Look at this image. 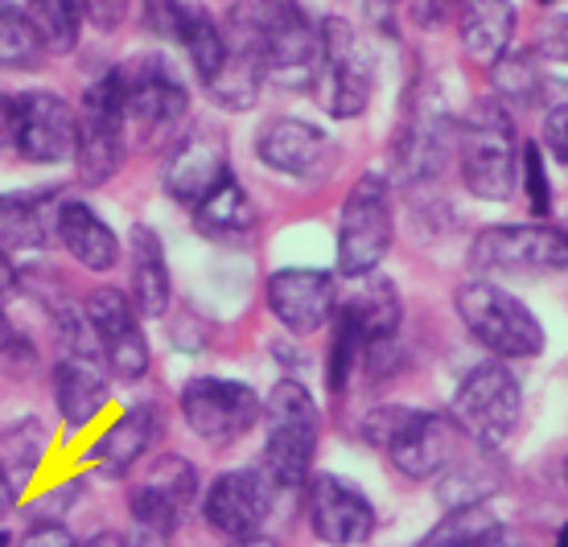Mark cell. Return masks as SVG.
<instances>
[{
	"label": "cell",
	"instance_id": "6da1fadb",
	"mask_svg": "<svg viewBox=\"0 0 568 547\" xmlns=\"http://www.w3.org/2000/svg\"><path fill=\"white\" fill-rule=\"evenodd\" d=\"M363 440L371 449L387 453L399 474L413 482L440 477L462 457V428L454 424V416L404 404L371 407L363 416Z\"/></svg>",
	"mask_w": 568,
	"mask_h": 547
},
{
	"label": "cell",
	"instance_id": "7a4b0ae2",
	"mask_svg": "<svg viewBox=\"0 0 568 547\" xmlns=\"http://www.w3.org/2000/svg\"><path fill=\"white\" fill-rule=\"evenodd\" d=\"M457 161L462 182L483 202H507L519 190V161L524 144L515 136L511 112L498 99H478L457 132Z\"/></svg>",
	"mask_w": 568,
	"mask_h": 547
},
{
	"label": "cell",
	"instance_id": "3957f363",
	"mask_svg": "<svg viewBox=\"0 0 568 547\" xmlns=\"http://www.w3.org/2000/svg\"><path fill=\"white\" fill-rule=\"evenodd\" d=\"M264 477L272 490H305L317 449V404L305 383L281 379L264 399Z\"/></svg>",
	"mask_w": 568,
	"mask_h": 547
},
{
	"label": "cell",
	"instance_id": "277c9868",
	"mask_svg": "<svg viewBox=\"0 0 568 547\" xmlns=\"http://www.w3.org/2000/svg\"><path fill=\"white\" fill-rule=\"evenodd\" d=\"M457 317L469 330L474 342H483L486 351L515 363V358H540L544 354V325L527 310L515 293H507L495 281H466L454 296Z\"/></svg>",
	"mask_w": 568,
	"mask_h": 547
},
{
	"label": "cell",
	"instance_id": "5b68a950",
	"mask_svg": "<svg viewBox=\"0 0 568 547\" xmlns=\"http://www.w3.org/2000/svg\"><path fill=\"white\" fill-rule=\"evenodd\" d=\"M449 416L462 428V436L474 440L478 449H498L524 416V387L503 358L469 366L466 379L457 383Z\"/></svg>",
	"mask_w": 568,
	"mask_h": 547
},
{
	"label": "cell",
	"instance_id": "8992f818",
	"mask_svg": "<svg viewBox=\"0 0 568 547\" xmlns=\"http://www.w3.org/2000/svg\"><path fill=\"white\" fill-rule=\"evenodd\" d=\"M322 58H317V99L334 120H355L371 108L375 95V54L363 42L351 21L342 17H326L322 26Z\"/></svg>",
	"mask_w": 568,
	"mask_h": 547
},
{
	"label": "cell",
	"instance_id": "52a82bcc",
	"mask_svg": "<svg viewBox=\"0 0 568 547\" xmlns=\"http://www.w3.org/2000/svg\"><path fill=\"white\" fill-rule=\"evenodd\" d=\"M396 235V214H392V185L379 173H363L351 194L342 202L338 219V276L363 281L375 276L384 264Z\"/></svg>",
	"mask_w": 568,
	"mask_h": 547
},
{
	"label": "cell",
	"instance_id": "ba28073f",
	"mask_svg": "<svg viewBox=\"0 0 568 547\" xmlns=\"http://www.w3.org/2000/svg\"><path fill=\"white\" fill-rule=\"evenodd\" d=\"M74 120H79V132H74V165H79V178L87 185H103L120 169L124 149H129L120 67L100 74L95 83L87 87Z\"/></svg>",
	"mask_w": 568,
	"mask_h": 547
},
{
	"label": "cell",
	"instance_id": "9c48e42d",
	"mask_svg": "<svg viewBox=\"0 0 568 547\" xmlns=\"http://www.w3.org/2000/svg\"><path fill=\"white\" fill-rule=\"evenodd\" d=\"M182 416L206 445H235L264 421V399L240 379L202 375L182 387Z\"/></svg>",
	"mask_w": 568,
	"mask_h": 547
},
{
	"label": "cell",
	"instance_id": "30bf717a",
	"mask_svg": "<svg viewBox=\"0 0 568 547\" xmlns=\"http://www.w3.org/2000/svg\"><path fill=\"white\" fill-rule=\"evenodd\" d=\"M108 379L112 375L103 366L100 342L91 334L87 317L79 313L67 322V351H62L54 371V404L62 412V421L71 428H83V424L95 421L108 404V387H112Z\"/></svg>",
	"mask_w": 568,
	"mask_h": 547
},
{
	"label": "cell",
	"instance_id": "8fae6325",
	"mask_svg": "<svg viewBox=\"0 0 568 547\" xmlns=\"http://www.w3.org/2000/svg\"><path fill=\"white\" fill-rule=\"evenodd\" d=\"M469 264L478 272H565L568 231L552 223L486 226L469 247Z\"/></svg>",
	"mask_w": 568,
	"mask_h": 547
},
{
	"label": "cell",
	"instance_id": "7c38bea8",
	"mask_svg": "<svg viewBox=\"0 0 568 547\" xmlns=\"http://www.w3.org/2000/svg\"><path fill=\"white\" fill-rule=\"evenodd\" d=\"M83 317L100 342L103 366L120 383H136L149 375V337L141 330V313L120 288H95L83 301Z\"/></svg>",
	"mask_w": 568,
	"mask_h": 547
},
{
	"label": "cell",
	"instance_id": "4fadbf2b",
	"mask_svg": "<svg viewBox=\"0 0 568 547\" xmlns=\"http://www.w3.org/2000/svg\"><path fill=\"white\" fill-rule=\"evenodd\" d=\"M120 83H124V124L136 141H156L190 108L182 79L161 58H141L120 67Z\"/></svg>",
	"mask_w": 568,
	"mask_h": 547
},
{
	"label": "cell",
	"instance_id": "5bb4252c",
	"mask_svg": "<svg viewBox=\"0 0 568 547\" xmlns=\"http://www.w3.org/2000/svg\"><path fill=\"white\" fill-rule=\"evenodd\" d=\"M305 515L326 547H358L375 535L371 498L338 474H317L305 482Z\"/></svg>",
	"mask_w": 568,
	"mask_h": 547
},
{
	"label": "cell",
	"instance_id": "9a60e30c",
	"mask_svg": "<svg viewBox=\"0 0 568 547\" xmlns=\"http://www.w3.org/2000/svg\"><path fill=\"white\" fill-rule=\"evenodd\" d=\"M272 498L276 490L264 477V469H227L211 482V490L202 498V515L214 535H223L227 544H240V539H256L264 531Z\"/></svg>",
	"mask_w": 568,
	"mask_h": 547
},
{
	"label": "cell",
	"instance_id": "2e32d148",
	"mask_svg": "<svg viewBox=\"0 0 568 547\" xmlns=\"http://www.w3.org/2000/svg\"><path fill=\"white\" fill-rule=\"evenodd\" d=\"M256 156L272 173L297 178V182H317L338 161V144L329 141L326 128L310 124L301 115H276L256 132Z\"/></svg>",
	"mask_w": 568,
	"mask_h": 547
},
{
	"label": "cell",
	"instance_id": "e0dca14e",
	"mask_svg": "<svg viewBox=\"0 0 568 547\" xmlns=\"http://www.w3.org/2000/svg\"><path fill=\"white\" fill-rule=\"evenodd\" d=\"M199 498V474L185 457H156L149 465V474L132 486L129 506H132V523L136 531L149 535H165L170 539L178 531V523L185 519V510Z\"/></svg>",
	"mask_w": 568,
	"mask_h": 547
},
{
	"label": "cell",
	"instance_id": "ac0fdd59",
	"mask_svg": "<svg viewBox=\"0 0 568 547\" xmlns=\"http://www.w3.org/2000/svg\"><path fill=\"white\" fill-rule=\"evenodd\" d=\"M268 310L288 334H317L338 313V281L322 267H281L268 276Z\"/></svg>",
	"mask_w": 568,
	"mask_h": 547
},
{
	"label": "cell",
	"instance_id": "d6986e66",
	"mask_svg": "<svg viewBox=\"0 0 568 547\" xmlns=\"http://www.w3.org/2000/svg\"><path fill=\"white\" fill-rule=\"evenodd\" d=\"M74 108L50 91H29L21 95V120H17V153L29 165H62L74 161Z\"/></svg>",
	"mask_w": 568,
	"mask_h": 547
},
{
	"label": "cell",
	"instance_id": "ffe728a7",
	"mask_svg": "<svg viewBox=\"0 0 568 547\" xmlns=\"http://www.w3.org/2000/svg\"><path fill=\"white\" fill-rule=\"evenodd\" d=\"M449 149H454V124H449L445 103L433 95L416 99V108L404 120V132H399V144H396L399 173L408 182H428V178L440 173Z\"/></svg>",
	"mask_w": 568,
	"mask_h": 547
},
{
	"label": "cell",
	"instance_id": "44dd1931",
	"mask_svg": "<svg viewBox=\"0 0 568 547\" xmlns=\"http://www.w3.org/2000/svg\"><path fill=\"white\" fill-rule=\"evenodd\" d=\"M227 178H231L227 144L219 141L214 132L185 136V141L173 149L170 165H165V190H170V197L185 202L190 211H194L206 194H214Z\"/></svg>",
	"mask_w": 568,
	"mask_h": 547
},
{
	"label": "cell",
	"instance_id": "7402d4cb",
	"mask_svg": "<svg viewBox=\"0 0 568 547\" xmlns=\"http://www.w3.org/2000/svg\"><path fill=\"white\" fill-rule=\"evenodd\" d=\"M153 9H161L156 29H165L173 42L190 54L194 74H199L202 83H211L214 71H219L223 58H227V33H223V26H219L202 4H194V0H161Z\"/></svg>",
	"mask_w": 568,
	"mask_h": 547
},
{
	"label": "cell",
	"instance_id": "603a6c76",
	"mask_svg": "<svg viewBox=\"0 0 568 547\" xmlns=\"http://www.w3.org/2000/svg\"><path fill=\"white\" fill-rule=\"evenodd\" d=\"M515 29H519V13L511 0H462V9H457L462 50L483 67H498L511 54Z\"/></svg>",
	"mask_w": 568,
	"mask_h": 547
},
{
	"label": "cell",
	"instance_id": "cb8c5ba5",
	"mask_svg": "<svg viewBox=\"0 0 568 547\" xmlns=\"http://www.w3.org/2000/svg\"><path fill=\"white\" fill-rule=\"evenodd\" d=\"M54 231L62 252L87 272H112L120 264V239L87 202H62L54 211Z\"/></svg>",
	"mask_w": 568,
	"mask_h": 547
},
{
	"label": "cell",
	"instance_id": "d4e9b609",
	"mask_svg": "<svg viewBox=\"0 0 568 547\" xmlns=\"http://www.w3.org/2000/svg\"><path fill=\"white\" fill-rule=\"evenodd\" d=\"M338 313L355 325L358 337L367 346H379V342H396L399 322H404V301H399L392 281H384V276H363L355 293L346 296V301H338Z\"/></svg>",
	"mask_w": 568,
	"mask_h": 547
},
{
	"label": "cell",
	"instance_id": "484cf974",
	"mask_svg": "<svg viewBox=\"0 0 568 547\" xmlns=\"http://www.w3.org/2000/svg\"><path fill=\"white\" fill-rule=\"evenodd\" d=\"M153 436H156V407L153 404L129 407V412L115 424H108V433L91 445V465L108 477H124L132 465L144 457V449L153 445Z\"/></svg>",
	"mask_w": 568,
	"mask_h": 547
},
{
	"label": "cell",
	"instance_id": "4316f807",
	"mask_svg": "<svg viewBox=\"0 0 568 547\" xmlns=\"http://www.w3.org/2000/svg\"><path fill=\"white\" fill-rule=\"evenodd\" d=\"M129 255H132V305H136L141 317H161V313L170 310L173 284H170V264H165V247H161L153 226L144 223L132 226Z\"/></svg>",
	"mask_w": 568,
	"mask_h": 547
},
{
	"label": "cell",
	"instance_id": "83f0119b",
	"mask_svg": "<svg viewBox=\"0 0 568 547\" xmlns=\"http://www.w3.org/2000/svg\"><path fill=\"white\" fill-rule=\"evenodd\" d=\"M305 21V9L301 0H235L227 13V42L247 45L264 58V45L272 38H281L284 29H293Z\"/></svg>",
	"mask_w": 568,
	"mask_h": 547
},
{
	"label": "cell",
	"instance_id": "f1b7e54d",
	"mask_svg": "<svg viewBox=\"0 0 568 547\" xmlns=\"http://www.w3.org/2000/svg\"><path fill=\"white\" fill-rule=\"evenodd\" d=\"M194 226H199V235L214 239V243H235L256 231V206H252L247 190L235 178H227L194 206Z\"/></svg>",
	"mask_w": 568,
	"mask_h": 547
},
{
	"label": "cell",
	"instance_id": "f546056e",
	"mask_svg": "<svg viewBox=\"0 0 568 547\" xmlns=\"http://www.w3.org/2000/svg\"><path fill=\"white\" fill-rule=\"evenodd\" d=\"M264 83H268L264 58H260L256 50H247V45L227 42L223 67L214 71L211 83H202V87H206V95H211L219 108H227V112H247V108H256Z\"/></svg>",
	"mask_w": 568,
	"mask_h": 547
},
{
	"label": "cell",
	"instance_id": "4dcf8cb0",
	"mask_svg": "<svg viewBox=\"0 0 568 547\" xmlns=\"http://www.w3.org/2000/svg\"><path fill=\"white\" fill-rule=\"evenodd\" d=\"M42 58L45 42L29 13L13 0H0V71H33Z\"/></svg>",
	"mask_w": 568,
	"mask_h": 547
},
{
	"label": "cell",
	"instance_id": "1f68e13d",
	"mask_svg": "<svg viewBox=\"0 0 568 547\" xmlns=\"http://www.w3.org/2000/svg\"><path fill=\"white\" fill-rule=\"evenodd\" d=\"M26 13L42 33L45 54H71L87 26V0H29Z\"/></svg>",
	"mask_w": 568,
	"mask_h": 547
},
{
	"label": "cell",
	"instance_id": "d6a6232c",
	"mask_svg": "<svg viewBox=\"0 0 568 547\" xmlns=\"http://www.w3.org/2000/svg\"><path fill=\"white\" fill-rule=\"evenodd\" d=\"M503 531L507 527L486 506H457L416 547H495Z\"/></svg>",
	"mask_w": 568,
	"mask_h": 547
},
{
	"label": "cell",
	"instance_id": "836d02e7",
	"mask_svg": "<svg viewBox=\"0 0 568 547\" xmlns=\"http://www.w3.org/2000/svg\"><path fill=\"white\" fill-rule=\"evenodd\" d=\"M42 449H45V433L38 421H21L0 433V474L9 477L13 490H21L29 477H33V469L42 462Z\"/></svg>",
	"mask_w": 568,
	"mask_h": 547
},
{
	"label": "cell",
	"instance_id": "e575fe53",
	"mask_svg": "<svg viewBox=\"0 0 568 547\" xmlns=\"http://www.w3.org/2000/svg\"><path fill=\"white\" fill-rule=\"evenodd\" d=\"M495 482H498V469L486 457H474V462L457 457L440 474V498H445L449 510H457V506H483L486 494L495 490Z\"/></svg>",
	"mask_w": 568,
	"mask_h": 547
},
{
	"label": "cell",
	"instance_id": "d590c367",
	"mask_svg": "<svg viewBox=\"0 0 568 547\" xmlns=\"http://www.w3.org/2000/svg\"><path fill=\"white\" fill-rule=\"evenodd\" d=\"M42 247V219L33 206L13 202V197H0V267L17 260L26 252Z\"/></svg>",
	"mask_w": 568,
	"mask_h": 547
},
{
	"label": "cell",
	"instance_id": "8d00e7d4",
	"mask_svg": "<svg viewBox=\"0 0 568 547\" xmlns=\"http://www.w3.org/2000/svg\"><path fill=\"white\" fill-rule=\"evenodd\" d=\"M334 334H329V354H326V383L329 392L342 395L346 387H351V375H355L358 358L367 354V342L358 337V330L342 313H334Z\"/></svg>",
	"mask_w": 568,
	"mask_h": 547
},
{
	"label": "cell",
	"instance_id": "74e56055",
	"mask_svg": "<svg viewBox=\"0 0 568 547\" xmlns=\"http://www.w3.org/2000/svg\"><path fill=\"white\" fill-rule=\"evenodd\" d=\"M540 79V54L527 50V54H507L495 67V87L503 99H515V103H536L544 91Z\"/></svg>",
	"mask_w": 568,
	"mask_h": 547
},
{
	"label": "cell",
	"instance_id": "f35d334b",
	"mask_svg": "<svg viewBox=\"0 0 568 547\" xmlns=\"http://www.w3.org/2000/svg\"><path fill=\"white\" fill-rule=\"evenodd\" d=\"M519 185L527 194V206L536 219H552V185H548V153L536 141L524 144V161H519Z\"/></svg>",
	"mask_w": 568,
	"mask_h": 547
},
{
	"label": "cell",
	"instance_id": "ab89813d",
	"mask_svg": "<svg viewBox=\"0 0 568 547\" xmlns=\"http://www.w3.org/2000/svg\"><path fill=\"white\" fill-rule=\"evenodd\" d=\"M540 149L568 173V99L552 103L540 128Z\"/></svg>",
	"mask_w": 568,
	"mask_h": 547
},
{
	"label": "cell",
	"instance_id": "60d3db41",
	"mask_svg": "<svg viewBox=\"0 0 568 547\" xmlns=\"http://www.w3.org/2000/svg\"><path fill=\"white\" fill-rule=\"evenodd\" d=\"M536 54L552 58V62H568V13L552 17V21L544 26L540 42H536Z\"/></svg>",
	"mask_w": 568,
	"mask_h": 547
},
{
	"label": "cell",
	"instance_id": "b9f144b4",
	"mask_svg": "<svg viewBox=\"0 0 568 547\" xmlns=\"http://www.w3.org/2000/svg\"><path fill=\"white\" fill-rule=\"evenodd\" d=\"M129 4L132 0H87V21L100 29V33H112L129 17Z\"/></svg>",
	"mask_w": 568,
	"mask_h": 547
},
{
	"label": "cell",
	"instance_id": "7bdbcfd3",
	"mask_svg": "<svg viewBox=\"0 0 568 547\" xmlns=\"http://www.w3.org/2000/svg\"><path fill=\"white\" fill-rule=\"evenodd\" d=\"M17 120H21V95L0 91V153L17 149Z\"/></svg>",
	"mask_w": 568,
	"mask_h": 547
},
{
	"label": "cell",
	"instance_id": "ee69618b",
	"mask_svg": "<svg viewBox=\"0 0 568 547\" xmlns=\"http://www.w3.org/2000/svg\"><path fill=\"white\" fill-rule=\"evenodd\" d=\"M21 547H79L74 535L62 527V523H38L33 531L21 539Z\"/></svg>",
	"mask_w": 568,
	"mask_h": 547
},
{
	"label": "cell",
	"instance_id": "f6af8a7d",
	"mask_svg": "<svg viewBox=\"0 0 568 547\" xmlns=\"http://www.w3.org/2000/svg\"><path fill=\"white\" fill-rule=\"evenodd\" d=\"M457 0H408V9H413V17L420 21V26H440L445 17L454 13Z\"/></svg>",
	"mask_w": 568,
	"mask_h": 547
},
{
	"label": "cell",
	"instance_id": "bcb514c9",
	"mask_svg": "<svg viewBox=\"0 0 568 547\" xmlns=\"http://www.w3.org/2000/svg\"><path fill=\"white\" fill-rule=\"evenodd\" d=\"M17 503V490L9 486V477L0 474V515H9V506Z\"/></svg>",
	"mask_w": 568,
	"mask_h": 547
},
{
	"label": "cell",
	"instance_id": "7dc6e473",
	"mask_svg": "<svg viewBox=\"0 0 568 547\" xmlns=\"http://www.w3.org/2000/svg\"><path fill=\"white\" fill-rule=\"evenodd\" d=\"M132 547H170V539H165V535H149V531H136V539H132Z\"/></svg>",
	"mask_w": 568,
	"mask_h": 547
},
{
	"label": "cell",
	"instance_id": "c3c4849f",
	"mask_svg": "<svg viewBox=\"0 0 568 547\" xmlns=\"http://www.w3.org/2000/svg\"><path fill=\"white\" fill-rule=\"evenodd\" d=\"M83 547H129L120 535H112V531H103V535H95V539H87Z\"/></svg>",
	"mask_w": 568,
	"mask_h": 547
},
{
	"label": "cell",
	"instance_id": "681fc988",
	"mask_svg": "<svg viewBox=\"0 0 568 547\" xmlns=\"http://www.w3.org/2000/svg\"><path fill=\"white\" fill-rule=\"evenodd\" d=\"M13 342V330H9V317H4V310H0V351Z\"/></svg>",
	"mask_w": 568,
	"mask_h": 547
},
{
	"label": "cell",
	"instance_id": "f907efd6",
	"mask_svg": "<svg viewBox=\"0 0 568 547\" xmlns=\"http://www.w3.org/2000/svg\"><path fill=\"white\" fill-rule=\"evenodd\" d=\"M227 547H276V544H272V539H260V535H256V539H240V544H227Z\"/></svg>",
	"mask_w": 568,
	"mask_h": 547
},
{
	"label": "cell",
	"instance_id": "816d5d0a",
	"mask_svg": "<svg viewBox=\"0 0 568 547\" xmlns=\"http://www.w3.org/2000/svg\"><path fill=\"white\" fill-rule=\"evenodd\" d=\"M367 9L371 13H387V9H392V0H367Z\"/></svg>",
	"mask_w": 568,
	"mask_h": 547
},
{
	"label": "cell",
	"instance_id": "f5cc1de1",
	"mask_svg": "<svg viewBox=\"0 0 568 547\" xmlns=\"http://www.w3.org/2000/svg\"><path fill=\"white\" fill-rule=\"evenodd\" d=\"M552 547H568V523H565V527H560V531H556Z\"/></svg>",
	"mask_w": 568,
	"mask_h": 547
},
{
	"label": "cell",
	"instance_id": "db71d44e",
	"mask_svg": "<svg viewBox=\"0 0 568 547\" xmlns=\"http://www.w3.org/2000/svg\"><path fill=\"white\" fill-rule=\"evenodd\" d=\"M495 547H524V544H515V539H511V535H507V531H503V535H498V539H495Z\"/></svg>",
	"mask_w": 568,
	"mask_h": 547
},
{
	"label": "cell",
	"instance_id": "11a10c76",
	"mask_svg": "<svg viewBox=\"0 0 568 547\" xmlns=\"http://www.w3.org/2000/svg\"><path fill=\"white\" fill-rule=\"evenodd\" d=\"M0 547H9V539H4V535H0Z\"/></svg>",
	"mask_w": 568,
	"mask_h": 547
},
{
	"label": "cell",
	"instance_id": "9f6ffc18",
	"mask_svg": "<svg viewBox=\"0 0 568 547\" xmlns=\"http://www.w3.org/2000/svg\"><path fill=\"white\" fill-rule=\"evenodd\" d=\"M540 4H556V0H540Z\"/></svg>",
	"mask_w": 568,
	"mask_h": 547
},
{
	"label": "cell",
	"instance_id": "6f0895ef",
	"mask_svg": "<svg viewBox=\"0 0 568 547\" xmlns=\"http://www.w3.org/2000/svg\"><path fill=\"white\" fill-rule=\"evenodd\" d=\"M565 482H568V462H565Z\"/></svg>",
	"mask_w": 568,
	"mask_h": 547
},
{
	"label": "cell",
	"instance_id": "680465c9",
	"mask_svg": "<svg viewBox=\"0 0 568 547\" xmlns=\"http://www.w3.org/2000/svg\"><path fill=\"white\" fill-rule=\"evenodd\" d=\"M565 231H568V226H565Z\"/></svg>",
	"mask_w": 568,
	"mask_h": 547
}]
</instances>
